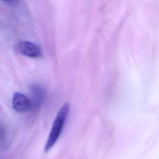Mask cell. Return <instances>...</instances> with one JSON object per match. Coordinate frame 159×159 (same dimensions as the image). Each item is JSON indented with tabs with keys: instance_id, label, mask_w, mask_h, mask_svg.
Listing matches in <instances>:
<instances>
[{
	"instance_id": "3957f363",
	"label": "cell",
	"mask_w": 159,
	"mask_h": 159,
	"mask_svg": "<svg viewBox=\"0 0 159 159\" xmlns=\"http://www.w3.org/2000/svg\"><path fill=\"white\" fill-rule=\"evenodd\" d=\"M17 47L21 54L28 57L39 58L42 55L41 48L37 45L29 41H19Z\"/></svg>"
},
{
	"instance_id": "6da1fadb",
	"label": "cell",
	"mask_w": 159,
	"mask_h": 159,
	"mask_svg": "<svg viewBox=\"0 0 159 159\" xmlns=\"http://www.w3.org/2000/svg\"><path fill=\"white\" fill-rule=\"evenodd\" d=\"M69 111L70 105L68 102L65 103L59 109L53 120L50 132L45 145L44 151L45 152L50 150L58 140L65 125Z\"/></svg>"
},
{
	"instance_id": "7a4b0ae2",
	"label": "cell",
	"mask_w": 159,
	"mask_h": 159,
	"mask_svg": "<svg viewBox=\"0 0 159 159\" xmlns=\"http://www.w3.org/2000/svg\"><path fill=\"white\" fill-rule=\"evenodd\" d=\"M12 106L16 111L21 113L27 112L32 107L31 101L26 96L19 92L13 94Z\"/></svg>"
},
{
	"instance_id": "277c9868",
	"label": "cell",
	"mask_w": 159,
	"mask_h": 159,
	"mask_svg": "<svg viewBox=\"0 0 159 159\" xmlns=\"http://www.w3.org/2000/svg\"><path fill=\"white\" fill-rule=\"evenodd\" d=\"M43 91L42 90V89L37 86H34V88H32V96H33V102L32 103V105H34V104H37L36 105L39 106L40 103L41 101L43 99Z\"/></svg>"
}]
</instances>
